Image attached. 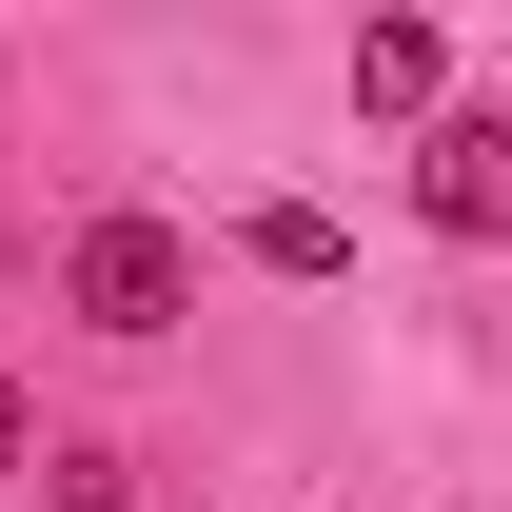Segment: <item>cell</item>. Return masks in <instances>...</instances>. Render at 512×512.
Returning <instances> with one entry per match:
<instances>
[{
    "label": "cell",
    "mask_w": 512,
    "mask_h": 512,
    "mask_svg": "<svg viewBox=\"0 0 512 512\" xmlns=\"http://www.w3.org/2000/svg\"><path fill=\"white\" fill-rule=\"evenodd\" d=\"M60 316H79V335H119V355H158V335L197 316V237H178V217H79Z\"/></svg>",
    "instance_id": "obj_1"
},
{
    "label": "cell",
    "mask_w": 512,
    "mask_h": 512,
    "mask_svg": "<svg viewBox=\"0 0 512 512\" xmlns=\"http://www.w3.org/2000/svg\"><path fill=\"white\" fill-rule=\"evenodd\" d=\"M414 197H434V237H512V119H493V99H473V119H434Z\"/></svg>",
    "instance_id": "obj_2"
},
{
    "label": "cell",
    "mask_w": 512,
    "mask_h": 512,
    "mask_svg": "<svg viewBox=\"0 0 512 512\" xmlns=\"http://www.w3.org/2000/svg\"><path fill=\"white\" fill-rule=\"evenodd\" d=\"M434 79H453V60H434V20H375V40H355V99H375V119H414Z\"/></svg>",
    "instance_id": "obj_3"
},
{
    "label": "cell",
    "mask_w": 512,
    "mask_h": 512,
    "mask_svg": "<svg viewBox=\"0 0 512 512\" xmlns=\"http://www.w3.org/2000/svg\"><path fill=\"white\" fill-rule=\"evenodd\" d=\"M237 237H256V276H335V256H355V237H335V217H316V197H256Z\"/></svg>",
    "instance_id": "obj_4"
},
{
    "label": "cell",
    "mask_w": 512,
    "mask_h": 512,
    "mask_svg": "<svg viewBox=\"0 0 512 512\" xmlns=\"http://www.w3.org/2000/svg\"><path fill=\"white\" fill-rule=\"evenodd\" d=\"M60 512H138V453H60Z\"/></svg>",
    "instance_id": "obj_5"
},
{
    "label": "cell",
    "mask_w": 512,
    "mask_h": 512,
    "mask_svg": "<svg viewBox=\"0 0 512 512\" xmlns=\"http://www.w3.org/2000/svg\"><path fill=\"white\" fill-rule=\"evenodd\" d=\"M0 473H20V375H0Z\"/></svg>",
    "instance_id": "obj_6"
}]
</instances>
